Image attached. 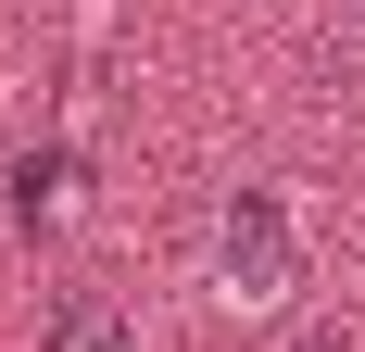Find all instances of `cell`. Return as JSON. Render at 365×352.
I'll return each instance as SVG.
<instances>
[{
  "instance_id": "1",
  "label": "cell",
  "mask_w": 365,
  "mask_h": 352,
  "mask_svg": "<svg viewBox=\"0 0 365 352\" xmlns=\"http://www.w3.org/2000/svg\"><path fill=\"white\" fill-rule=\"evenodd\" d=\"M290 277H302L290 202H277V189H227L215 202V289L240 302V315H264V302H290Z\"/></svg>"
},
{
  "instance_id": "2",
  "label": "cell",
  "mask_w": 365,
  "mask_h": 352,
  "mask_svg": "<svg viewBox=\"0 0 365 352\" xmlns=\"http://www.w3.org/2000/svg\"><path fill=\"white\" fill-rule=\"evenodd\" d=\"M38 352H139V315L113 302V289H51V327H38Z\"/></svg>"
},
{
  "instance_id": "3",
  "label": "cell",
  "mask_w": 365,
  "mask_h": 352,
  "mask_svg": "<svg viewBox=\"0 0 365 352\" xmlns=\"http://www.w3.org/2000/svg\"><path fill=\"white\" fill-rule=\"evenodd\" d=\"M51 189H63V151H26V164H13V214L51 227Z\"/></svg>"
},
{
  "instance_id": "4",
  "label": "cell",
  "mask_w": 365,
  "mask_h": 352,
  "mask_svg": "<svg viewBox=\"0 0 365 352\" xmlns=\"http://www.w3.org/2000/svg\"><path fill=\"white\" fill-rule=\"evenodd\" d=\"M302 352H340V340H302Z\"/></svg>"
}]
</instances>
